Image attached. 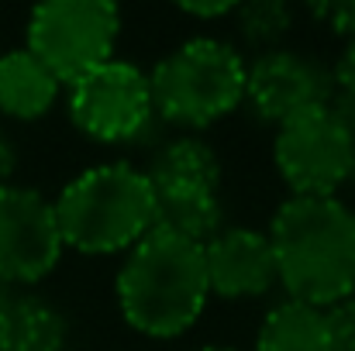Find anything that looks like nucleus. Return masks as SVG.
Masks as SVG:
<instances>
[{
  "label": "nucleus",
  "mask_w": 355,
  "mask_h": 351,
  "mask_svg": "<svg viewBox=\"0 0 355 351\" xmlns=\"http://www.w3.org/2000/svg\"><path fill=\"white\" fill-rule=\"evenodd\" d=\"M266 237L286 300L324 310L355 293V210L338 197H290Z\"/></svg>",
  "instance_id": "nucleus-1"
},
{
  "label": "nucleus",
  "mask_w": 355,
  "mask_h": 351,
  "mask_svg": "<svg viewBox=\"0 0 355 351\" xmlns=\"http://www.w3.org/2000/svg\"><path fill=\"white\" fill-rule=\"evenodd\" d=\"M207 296L200 244L152 228L128 248L118 272V307L138 334L159 341L180 338L197 324Z\"/></svg>",
  "instance_id": "nucleus-2"
},
{
  "label": "nucleus",
  "mask_w": 355,
  "mask_h": 351,
  "mask_svg": "<svg viewBox=\"0 0 355 351\" xmlns=\"http://www.w3.org/2000/svg\"><path fill=\"white\" fill-rule=\"evenodd\" d=\"M66 248L83 255H114L138 244L155 224L148 176L128 162H104L62 186L52 204Z\"/></svg>",
  "instance_id": "nucleus-3"
},
{
  "label": "nucleus",
  "mask_w": 355,
  "mask_h": 351,
  "mask_svg": "<svg viewBox=\"0 0 355 351\" xmlns=\"http://www.w3.org/2000/svg\"><path fill=\"white\" fill-rule=\"evenodd\" d=\"M148 93L162 124L207 127L245 100V59L221 38H190L159 59Z\"/></svg>",
  "instance_id": "nucleus-4"
},
{
  "label": "nucleus",
  "mask_w": 355,
  "mask_h": 351,
  "mask_svg": "<svg viewBox=\"0 0 355 351\" xmlns=\"http://www.w3.org/2000/svg\"><path fill=\"white\" fill-rule=\"evenodd\" d=\"M121 10L107 0H52L28 17V52L59 80L76 83L114 59Z\"/></svg>",
  "instance_id": "nucleus-5"
},
{
  "label": "nucleus",
  "mask_w": 355,
  "mask_h": 351,
  "mask_svg": "<svg viewBox=\"0 0 355 351\" xmlns=\"http://www.w3.org/2000/svg\"><path fill=\"white\" fill-rule=\"evenodd\" d=\"M69 117L101 145L145 141L162 124L152 111L148 73L124 59H111L69 83Z\"/></svg>",
  "instance_id": "nucleus-6"
},
{
  "label": "nucleus",
  "mask_w": 355,
  "mask_h": 351,
  "mask_svg": "<svg viewBox=\"0 0 355 351\" xmlns=\"http://www.w3.org/2000/svg\"><path fill=\"white\" fill-rule=\"evenodd\" d=\"M352 155L355 134L331 107H314L279 124L272 148L293 197H335L352 176Z\"/></svg>",
  "instance_id": "nucleus-7"
},
{
  "label": "nucleus",
  "mask_w": 355,
  "mask_h": 351,
  "mask_svg": "<svg viewBox=\"0 0 355 351\" xmlns=\"http://www.w3.org/2000/svg\"><path fill=\"white\" fill-rule=\"evenodd\" d=\"M62 248L52 200L31 186H0V279L7 286L45 279L59 265Z\"/></svg>",
  "instance_id": "nucleus-8"
},
{
  "label": "nucleus",
  "mask_w": 355,
  "mask_h": 351,
  "mask_svg": "<svg viewBox=\"0 0 355 351\" xmlns=\"http://www.w3.org/2000/svg\"><path fill=\"white\" fill-rule=\"evenodd\" d=\"M245 100L266 124H286L331 100V69L307 52L272 48L245 66Z\"/></svg>",
  "instance_id": "nucleus-9"
},
{
  "label": "nucleus",
  "mask_w": 355,
  "mask_h": 351,
  "mask_svg": "<svg viewBox=\"0 0 355 351\" xmlns=\"http://www.w3.org/2000/svg\"><path fill=\"white\" fill-rule=\"evenodd\" d=\"M200 255H204L207 293H218L225 300L262 296L272 286H279L272 244L262 231L252 228L218 231L207 244H200Z\"/></svg>",
  "instance_id": "nucleus-10"
},
{
  "label": "nucleus",
  "mask_w": 355,
  "mask_h": 351,
  "mask_svg": "<svg viewBox=\"0 0 355 351\" xmlns=\"http://www.w3.org/2000/svg\"><path fill=\"white\" fill-rule=\"evenodd\" d=\"M152 190H221V159L200 138L162 141L145 169Z\"/></svg>",
  "instance_id": "nucleus-11"
},
{
  "label": "nucleus",
  "mask_w": 355,
  "mask_h": 351,
  "mask_svg": "<svg viewBox=\"0 0 355 351\" xmlns=\"http://www.w3.org/2000/svg\"><path fill=\"white\" fill-rule=\"evenodd\" d=\"M59 80L28 52L14 48L0 55V111L14 120H38L52 111Z\"/></svg>",
  "instance_id": "nucleus-12"
},
{
  "label": "nucleus",
  "mask_w": 355,
  "mask_h": 351,
  "mask_svg": "<svg viewBox=\"0 0 355 351\" xmlns=\"http://www.w3.org/2000/svg\"><path fill=\"white\" fill-rule=\"evenodd\" d=\"M62 314L38 296H14L0 317V351H66Z\"/></svg>",
  "instance_id": "nucleus-13"
},
{
  "label": "nucleus",
  "mask_w": 355,
  "mask_h": 351,
  "mask_svg": "<svg viewBox=\"0 0 355 351\" xmlns=\"http://www.w3.org/2000/svg\"><path fill=\"white\" fill-rule=\"evenodd\" d=\"M159 231L180 234L193 244H207L221 231V193L211 190H152Z\"/></svg>",
  "instance_id": "nucleus-14"
},
{
  "label": "nucleus",
  "mask_w": 355,
  "mask_h": 351,
  "mask_svg": "<svg viewBox=\"0 0 355 351\" xmlns=\"http://www.w3.org/2000/svg\"><path fill=\"white\" fill-rule=\"evenodd\" d=\"M255 351H331L324 310L300 300H283L266 314L255 334Z\"/></svg>",
  "instance_id": "nucleus-15"
},
{
  "label": "nucleus",
  "mask_w": 355,
  "mask_h": 351,
  "mask_svg": "<svg viewBox=\"0 0 355 351\" xmlns=\"http://www.w3.org/2000/svg\"><path fill=\"white\" fill-rule=\"evenodd\" d=\"M235 24L245 45L259 48V55H262V52L279 48V42L290 35L293 7L283 0H248V3L235 7Z\"/></svg>",
  "instance_id": "nucleus-16"
},
{
  "label": "nucleus",
  "mask_w": 355,
  "mask_h": 351,
  "mask_svg": "<svg viewBox=\"0 0 355 351\" xmlns=\"http://www.w3.org/2000/svg\"><path fill=\"white\" fill-rule=\"evenodd\" d=\"M328 107L349 124L355 134V38L345 45V52L338 55V62L331 66V100Z\"/></svg>",
  "instance_id": "nucleus-17"
},
{
  "label": "nucleus",
  "mask_w": 355,
  "mask_h": 351,
  "mask_svg": "<svg viewBox=\"0 0 355 351\" xmlns=\"http://www.w3.org/2000/svg\"><path fill=\"white\" fill-rule=\"evenodd\" d=\"M324 327L331 351H355V296L324 307Z\"/></svg>",
  "instance_id": "nucleus-18"
},
{
  "label": "nucleus",
  "mask_w": 355,
  "mask_h": 351,
  "mask_svg": "<svg viewBox=\"0 0 355 351\" xmlns=\"http://www.w3.org/2000/svg\"><path fill=\"white\" fill-rule=\"evenodd\" d=\"M307 10H311V17L321 21L328 31L345 35L349 42L355 38V0H314Z\"/></svg>",
  "instance_id": "nucleus-19"
},
{
  "label": "nucleus",
  "mask_w": 355,
  "mask_h": 351,
  "mask_svg": "<svg viewBox=\"0 0 355 351\" xmlns=\"http://www.w3.org/2000/svg\"><path fill=\"white\" fill-rule=\"evenodd\" d=\"M235 7L238 3H180V14L214 21V17H228V14H235Z\"/></svg>",
  "instance_id": "nucleus-20"
},
{
  "label": "nucleus",
  "mask_w": 355,
  "mask_h": 351,
  "mask_svg": "<svg viewBox=\"0 0 355 351\" xmlns=\"http://www.w3.org/2000/svg\"><path fill=\"white\" fill-rule=\"evenodd\" d=\"M14 169H17V148H14V141L0 131V186L10 183Z\"/></svg>",
  "instance_id": "nucleus-21"
},
{
  "label": "nucleus",
  "mask_w": 355,
  "mask_h": 351,
  "mask_svg": "<svg viewBox=\"0 0 355 351\" xmlns=\"http://www.w3.org/2000/svg\"><path fill=\"white\" fill-rule=\"evenodd\" d=\"M17 293H14V286H7L3 279H0V317H3V310L10 307V300H14Z\"/></svg>",
  "instance_id": "nucleus-22"
},
{
  "label": "nucleus",
  "mask_w": 355,
  "mask_h": 351,
  "mask_svg": "<svg viewBox=\"0 0 355 351\" xmlns=\"http://www.w3.org/2000/svg\"><path fill=\"white\" fill-rule=\"evenodd\" d=\"M200 351H235V348H221V345H207V348H200Z\"/></svg>",
  "instance_id": "nucleus-23"
},
{
  "label": "nucleus",
  "mask_w": 355,
  "mask_h": 351,
  "mask_svg": "<svg viewBox=\"0 0 355 351\" xmlns=\"http://www.w3.org/2000/svg\"><path fill=\"white\" fill-rule=\"evenodd\" d=\"M349 183L355 186V155H352V176H349Z\"/></svg>",
  "instance_id": "nucleus-24"
},
{
  "label": "nucleus",
  "mask_w": 355,
  "mask_h": 351,
  "mask_svg": "<svg viewBox=\"0 0 355 351\" xmlns=\"http://www.w3.org/2000/svg\"><path fill=\"white\" fill-rule=\"evenodd\" d=\"M352 296H355V293H352Z\"/></svg>",
  "instance_id": "nucleus-25"
}]
</instances>
